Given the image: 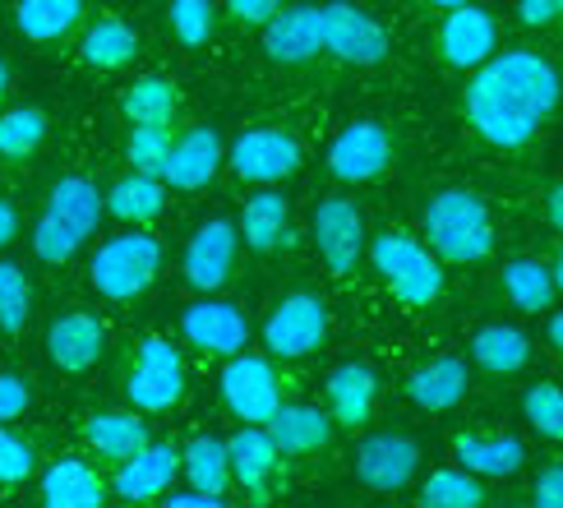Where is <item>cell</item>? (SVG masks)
Segmentation results:
<instances>
[{
    "mask_svg": "<svg viewBox=\"0 0 563 508\" xmlns=\"http://www.w3.org/2000/svg\"><path fill=\"white\" fill-rule=\"evenodd\" d=\"M563 102L559 65L531 46H508L472 69L462 88V115L489 148L518 153L541 134Z\"/></svg>",
    "mask_w": 563,
    "mask_h": 508,
    "instance_id": "cell-1",
    "label": "cell"
},
{
    "mask_svg": "<svg viewBox=\"0 0 563 508\" xmlns=\"http://www.w3.org/2000/svg\"><path fill=\"white\" fill-rule=\"evenodd\" d=\"M107 213V195L88 176H60L33 222V254L42 264H69L84 250V241L98 231Z\"/></svg>",
    "mask_w": 563,
    "mask_h": 508,
    "instance_id": "cell-2",
    "label": "cell"
},
{
    "mask_svg": "<svg viewBox=\"0 0 563 508\" xmlns=\"http://www.w3.org/2000/svg\"><path fill=\"white\" fill-rule=\"evenodd\" d=\"M426 245L443 264H481L495 250V222H489V203L466 190V185H443L430 195L426 213H420Z\"/></svg>",
    "mask_w": 563,
    "mask_h": 508,
    "instance_id": "cell-3",
    "label": "cell"
},
{
    "mask_svg": "<svg viewBox=\"0 0 563 508\" xmlns=\"http://www.w3.org/2000/svg\"><path fill=\"white\" fill-rule=\"evenodd\" d=\"M369 264L379 273V283L393 291V300H402L407 310H430L443 296V259L426 245L407 236V231H379L369 236Z\"/></svg>",
    "mask_w": 563,
    "mask_h": 508,
    "instance_id": "cell-4",
    "label": "cell"
},
{
    "mask_svg": "<svg viewBox=\"0 0 563 508\" xmlns=\"http://www.w3.org/2000/svg\"><path fill=\"white\" fill-rule=\"evenodd\" d=\"M162 273V241L148 236L144 227H130L121 236H107L98 250H92L88 259V283L102 300H115V306H125V300L144 296Z\"/></svg>",
    "mask_w": 563,
    "mask_h": 508,
    "instance_id": "cell-5",
    "label": "cell"
},
{
    "mask_svg": "<svg viewBox=\"0 0 563 508\" xmlns=\"http://www.w3.org/2000/svg\"><path fill=\"white\" fill-rule=\"evenodd\" d=\"M121 388H125V402L139 407L144 416L172 411L180 402V393H185V361H180V352L167 338H144L134 346Z\"/></svg>",
    "mask_w": 563,
    "mask_h": 508,
    "instance_id": "cell-6",
    "label": "cell"
},
{
    "mask_svg": "<svg viewBox=\"0 0 563 508\" xmlns=\"http://www.w3.org/2000/svg\"><path fill=\"white\" fill-rule=\"evenodd\" d=\"M310 236H314V250L323 268L333 277H351L356 264L365 259L369 250V236H365V213L356 199L346 195H323L310 213Z\"/></svg>",
    "mask_w": 563,
    "mask_h": 508,
    "instance_id": "cell-7",
    "label": "cell"
},
{
    "mask_svg": "<svg viewBox=\"0 0 563 508\" xmlns=\"http://www.w3.org/2000/svg\"><path fill=\"white\" fill-rule=\"evenodd\" d=\"M218 393H222V407L236 416L241 426H268L273 411L282 407L277 369L268 356H254V352L227 356L222 375H218Z\"/></svg>",
    "mask_w": 563,
    "mask_h": 508,
    "instance_id": "cell-8",
    "label": "cell"
},
{
    "mask_svg": "<svg viewBox=\"0 0 563 508\" xmlns=\"http://www.w3.org/2000/svg\"><path fill=\"white\" fill-rule=\"evenodd\" d=\"M227 162H231V172H236V180H245V185H277V180H291L300 172L305 148L291 130L254 125V130H241L231 139Z\"/></svg>",
    "mask_w": 563,
    "mask_h": 508,
    "instance_id": "cell-9",
    "label": "cell"
},
{
    "mask_svg": "<svg viewBox=\"0 0 563 508\" xmlns=\"http://www.w3.org/2000/svg\"><path fill=\"white\" fill-rule=\"evenodd\" d=\"M319 33H323V52L338 56L346 65H384L393 42L384 33V23L374 19L369 10L351 5V0H328V5H319Z\"/></svg>",
    "mask_w": 563,
    "mask_h": 508,
    "instance_id": "cell-10",
    "label": "cell"
},
{
    "mask_svg": "<svg viewBox=\"0 0 563 508\" xmlns=\"http://www.w3.org/2000/svg\"><path fill=\"white\" fill-rule=\"evenodd\" d=\"M328 338V306L314 291H287L264 319V352L277 361H300Z\"/></svg>",
    "mask_w": 563,
    "mask_h": 508,
    "instance_id": "cell-11",
    "label": "cell"
},
{
    "mask_svg": "<svg viewBox=\"0 0 563 508\" xmlns=\"http://www.w3.org/2000/svg\"><path fill=\"white\" fill-rule=\"evenodd\" d=\"M420 457H426V449H420L416 434L374 430L356 444V481L369 485V490H379V495H397L416 481Z\"/></svg>",
    "mask_w": 563,
    "mask_h": 508,
    "instance_id": "cell-12",
    "label": "cell"
},
{
    "mask_svg": "<svg viewBox=\"0 0 563 508\" xmlns=\"http://www.w3.org/2000/svg\"><path fill=\"white\" fill-rule=\"evenodd\" d=\"M236 254H241V227L227 218H208L203 227H195V236L180 250V273L195 291L213 296L231 283L236 273Z\"/></svg>",
    "mask_w": 563,
    "mask_h": 508,
    "instance_id": "cell-13",
    "label": "cell"
},
{
    "mask_svg": "<svg viewBox=\"0 0 563 508\" xmlns=\"http://www.w3.org/2000/svg\"><path fill=\"white\" fill-rule=\"evenodd\" d=\"M388 167H393V134L379 121H369V115L342 125L338 139L328 144V172L342 185H369Z\"/></svg>",
    "mask_w": 563,
    "mask_h": 508,
    "instance_id": "cell-14",
    "label": "cell"
},
{
    "mask_svg": "<svg viewBox=\"0 0 563 508\" xmlns=\"http://www.w3.org/2000/svg\"><path fill=\"white\" fill-rule=\"evenodd\" d=\"M434 46H439V60L449 69L472 75L476 65H485L489 56L499 52V23H495V14L481 10L472 0V5H457V10L443 14L439 33H434Z\"/></svg>",
    "mask_w": 563,
    "mask_h": 508,
    "instance_id": "cell-15",
    "label": "cell"
},
{
    "mask_svg": "<svg viewBox=\"0 0 563 508\" xmlns=\"http://www.w3.org/2000/svg\"><path fill=\"white\" fill-rule=\"evenodd\" d=\"M227 453H231V485H241L254 504H268L282 490V449L273 444L268 426H241L227 439Z\"/></svg>",
    "mask_w": 563,
    "mask_h": 508,
    "instance_id": "cell-16",
    "label": "cell"
},
{
    "mask_svg": "<svg viewBox=\"0 0 563 508\" xmlns=\"http://www.w3.org/2000/svg\"><path fill=\"white\" fill-rule=\"evenodd\" d=\"M180 333L190 346H199L203 356H236L250 346V319L241 314V306H231V300H213L203 296L195 300L190 310L180 314Z\"/></svg>",
    "mask_w": 563,
    "mask_h": 508,
    "instance_id": "cell-17",
    "label": "cell"
},
{
    "mask_svg": "<svg viewBox=\"0 0 563 508\" xmlns=\"http://www.w3.org/2000/svg\"><path fill=\"white\" fill-rule=\"evenodd\" d=\"M227 162V144L222 134L213 125H190L185 134L172 139V157H167V172H162V180H167V190H208L213 185V176L222 172Z\"/></svg>",
    "mask_w": 563,
    "mask_h": 508,
    "instance_id": "cell-18",
    "label": "cell"
},
{
    "mask_svg": "<svg viewBox=\"0 0 563 508\" xmlns=\"http://www.w3.org/2000/svg\"><path fill=\"white\" fill-rule=\"evenodd\" d=\"M323 407L338 430H365L379 407V375L365 361H342L323 379Z\"/></svg>",
    "mask_w": 563,
    "mask_h": 508,
    "instance_id": "cell-19",
    "label": "cell"
},
{
    "mask_svg": "<svg viewBox=\"0 0 563 508\" xmlns=\"http://www.w3.org/2000/svg\"><path fill=\"white\" fill-rule=\"evenodd\" d=\"M102 352H107V329L98 314L69 310L46 323V356H52V365L65 369V375H88V369L102 361Z\"/></svg>",
    "mask_w": 563,
    "mask_h": 508,
    "instance_id": "cell-20",
    "label": "cell"
},
{
    "mask_svg": "<svg viewBox=\"0 0 563 508\" xmlns=\"http://www.w3.org/2000/svg\"><path fill=\"white\" fill-rule=\"evenodd\" d=\"M180 476V449L176 444H144L134 457H125L111 476L115 499L125 504H153L176 485Z\"/></svg>",
    "mask_w": 563,
    "mask_h": 508,
    "instance_id": "cell-21",
    "label": "cell"
},
{
    "mask_svg": "<svg viewBox=\"0 0 563 508\" xmlns=\"http://www.w3.org/2000/svg\"><path fill=\"white\" fill-rule=\"evenodd\" d=\"M323 52L319 33V5H282L264 23V56L282 69H296L305 60H314Z\"/></svg>",
    "mask_w": 563,
    "mask_h": 508,
    "instance_id": "cell-22",
    "label": "cell"
},
{
    "mask_svg": "<svg viewBox=\"0 0 563 508\" xmlns=\"http://www.w3.org/2000/svg\"><path fill=\"white\" fill-rule=\"evenodd\" d=\"M333 416L328 407H310V402H282L268 421L273 444L282 449V457H310L333 444Z\"/></svg>",
    "mask_w": 563,
    "mask_h": 508,
    "instance_id": "cell-23",
    "label": "cell"
},
{
    "mask_svg": "<svg viewBox=\"0 0 563 508\" xmlns=\"http://www.w3.org/2000/svg\"><path fill=\"white\" fill-rule=\"evenodd\" d=\"M466 388H472V369L462 356H434L407 375V398L420 411H453L466 398Z\"/></svg>",
    "mask_w": 563,
    "mask_h": 508,
    "instance_id": "cell-24",
    "label": "cell"
},
{
    "mask_svg": "<svg viewBox=\"0 0 563 508\" xmlns=\"http://www.w3.org/2000/svg\"><path fill=\"white\" fill-rule=\"evenodd\" d=\"M37 499L46 508H102L107 504V481L98 467H88L84 457H60L42 472Z\"/></svg>",
    "mask_w": 563,
    "mask_h": 508,
    "instance_id": "cell-25",
    "label": "cell"
},
{
    "mask_svg": "<svg viewBox=\"0 0 563 508\" xmlns=\"http://www.w3.org/2000/svg\"><path fill=\"white\" fill-rule=\"evenodd\" d=\"M84 439H88L92 453L111 462V467H121L125 457H134L144 444H153L148 421H144V411L139 407H130V411H92L84 421Z\"/></svg>",
    "mask_w": 563,
    "mask_h": 508,
    "instance_id": "cell-26",
    "label": "cell"
},
{
    "mask_svg": "<svg viewBox=\"0 0 563 508\" xmlns=\"http://www.w3.org/2000/svg\"><path fill=\"white\" fill-rule=\"evenodd\" d=\"M88 0H14V33L33 46H56L84 23Z\"/></svg>",
    "mask_w": 563,
    "mask_h": 508,
    "instance_id": "cell-27",
    "label": "cell"
},
{
    "mask_svg": "<svg viewBox=\"0 0 563 508\" xmlns=\"http://www.w3.org/2000/svg\"><path fill=\"white\" fill-rule=\"evenodd\" d=\"M453 457H457V467L476 472L481 481H504V476L522 472L527 444L518 434H457Z\"/></svg>",
    "mask_w": 563,
    "mask_h": 508,
    "instance_id": "cell-28",
    "label": "cell"
},
{
    "mask_svg": "<svg viewBox=\"0 0 563 508\" xmlns=\"http://www.w3.org/2000/svg\"><path fill=\"white\" fill-rule=\"evenodd\" d=\"M472 365L481 375L495 379H512L531 365V338L518 329V323H485V329L472 333Z\"/></svg>",
    "mask_w": 563,
    "mask_h": 508,
    "instance_id": "cell-29",
    "label": "cell"
},
{
    "mask_svg": "<svg viewBox=\"0 0 563 508\" xmlns=\"http://www.w3.org/2000/svg\"><path fill=\"white\" fill-rule=\"evenodd\" d=\"M241 241L254 250V254H273L291 241V208L277 190L260 185V195H250L245 208H241Z\"/></svg>",
    "mask_w": 563,
    "mask_h": 508,
    "instance_id": "cell-30",
    "label": "cell"
},
{
    "mask_svg": "<svg viewBox=\"0 0 563 508\" xmlns=\"http://www.w3.org/2000/svg\"><path fill=\"white\" fill-rule=\"evenodd\" d=\"M162 208H167V180L162 176H148V172H134L121 176L107 190V213L125 227H148L162 218Z\"/></svg>",
    "mask_w": 563,
    "mask_h": 508,
    "instance_id": "cell-31",
    "label": "cell"
},
{
    "mask_svg": "<svg viewBox=\"0 0 563 508\" xmlns=\"http://www.w3.org/2000/svg\"><path fill=\"white\" fill-rule=\"evenodd\" d=\"M504 296L512 310L522 314H541V310H554V273H550V259H531V254H518V259L504 264Z\"/></svg>",
    "mask_w": 563,
    "mask_h": 508,
    "instance_id": "cell-32",
    "label": "cell"
},
{
    "mask_svg": "<svg viewBox=\"0 0 563 508\" xmlns=\"http://www.w3.org/2000/svg\"><path fill=\"white\" fill-rule=\"evenodd\" d=\"M134 56H139V33L115 14H102L98 23H88V33L79 42V60L88 69H125Z\"/></svg>",
    "mask_w": 563,
    "mask_h": 508,
    "instance_id": "cell-33",
    "label": "cell"
},
{
    "mask_svg": "<svg viewBox=\"0 0 563 508\" xmlns=\"http://www.w3.org/2000/svg\"><path fill=\"white\" fill-rule=\"evenodd\" d=\"M180 476L195 485L203 495H227L231 485V453H227V439L218 434H195L190 444L180 449Z\"/></svg>",
    "mask_w": 563,
    "mask_h": 508,
    "instance_id": "cell-34",
    "label": "cell"
},
{
    "mask_svg": "<svg viewBox=\"0 0 563 508\" xmlns=\"http://www.w3.org/2000/svg\"><path fill=\"white\" fill-rule=\"evenodd\" d=\"M180 111V88L162 75H144L121 92V115L130 125H172Z\"/></svg>",
    "mask_w": 563,
    "mask_h": 508,
    "instance_id": "cell-35",
    "label": "cell"
},
{
    "mask_svg": "<svg viewBox=\"0 0 563 508\" xmlns=\"http://www.w3.org/2000/svg\"><path fill=\"white\" fill-rule=\"evenodd\" d=\"M489 495H485V485L476 472H466V467H439L430 472L426 481H420V495L416 504H426V508H481Z\"/></svg>",
    "mask_w": 563,
    "mask_h": 508,
    "instance_id": "cell-36",
    "label": "cell"
},
{
    "mask_svg": "<svg viewBox=\"0 0 563 508\" xmlns=\"http://www.w3.org/2000/svg\"><path fill=\"white\" fill-rule=\"evenodd\" d=\"M46 130H52V115L42 107H10L0 111V157L23 162L46 144Z\"/></svg>",
    "mask_w": 563,
    "mask_h": 508,
    "instance_id": "cell-37",
    "label": "cell"
},
{
    "mask_svg": "<svg viewBox=\"0 0 563 508\" xmlns=\"http://www.w3.org/2000/svg\"><path fill=\"white\" fill-rule=\"evenodd\" d=\"M33 319V283L29 273H23L19 264L0 259V333L5 338H19L23 329H29Z\"/></svg>",
    "mask_w": 563,
    "mask_h": 508,
    "instance_id": "cell-38",
    "label": "cell"
},
{
    "mask_svg": "<svg viewBox=\"0 0 563 508\" xmlns=\"http://www.w3.org/2000/svg\"><path fill=\"white\" fill-rule=\"evenodd\" d=\"M167 157H172V130L167 125H130V134H125V162L134 172L162 176V172H167Z\"/></svg>",
    "mask_w": 563,
    "mask_h": 508,
    "instance_id": "cell-39",
    "label": "cell"
},
{
    "mask_svg": "<svg viewBox=\"0 0 563 508\" xmlns=\"http://www.w3.org/2000/svg\"><path fill=\"white\" fill-rule=\"evenodd\" d=\"M167 23L180 46H208L218 33V5L213 0H172Z\"/></svg>",
    "mask_w": 563,
    "mask_h": 508,
    "instance_id": "cell-40",
    "label": "cell"
},
{
    "mask_svg": "<svg viewBox=\"0 0 563 508\" xmlns=\"http://www.w3.org/2000/svg\"><path fill=\"white\" fill-rule=\"evenodd\" d=\"M522 416L541 439L563 444V388L559 384H531L522 393Z\"/></svg>",
    "mask_w": 563,
    "mask_h": 508,
    "instance_id": "cell-41",
    "label": "cell"
},
{
    "mask_svg": "<svg viewBox=\"0 0 563 508\" xmlns=\"http://www.w3.org/2000/svg\"><path fill=\"white\" fill-rule=\"evenodd\" d=\"M37 472V453L23 434H14L10 426H0V485H23Z\"/></svg>",
    "mask_w": 563,
    "mask_h": 508,
    "instance_id": "cell-42",
    "label": "cell"
},
{
    "mask_svg": "<svg viewBox=\"0 0 563 508\" xmlns=\"http://www.w3.org/2000/svg\"><path fill=\"white\" fill-rule=\"evenodd\" d=\"M33 407V388L23 375H0V426H10L19 421L23 411Z\"/></svg>",
    "mask_w": 563,
    "mask_h": 508,
    "instance_id": "cell-43",
    "label": "cell"
},
{
    "mask_svg": "<svg viewBox=\"0 0 563 508\" xmlns=\"http://www.w3.org/2000/svg\"><path fill=\"white\" fill-rule=\"evenodd\" d=\"M531 504H536V508H563V462H550V467L536 472V481H531Z\"/></svg>",
    "mask_w": 563,
    "mask_h": 508,
    "instance_id": "cell-44",
    "label": "cell"
},
{
    "mask_svg": "<svg viewBox=\"0 0 563 508\" xmlns=\"http://www.w3.org/2000/svg\"><path fill=\"white\" fill-rule=\"evenodd\" d=\"M282 10V0H227V14L241 23V29H264V23Z\"/></svg>",
    "mask_w": 563,
    "mask_h": 508,
    "instance_id": "cell-45",
    "label": "cell"
},
{
    "mask_svg": "<svg viewBox=\"0 0 563 508\" xmlns=\"http://www.w3.org/2000/svg\"><path fill=\"white\" fill-rule=\"evenodd\" d=\"M518 19L527 23V29H559L563 0H518Z\"/></svg>",
    "mask_w": 563,
    "mask_h": 508,
    "instance_id": "cell-46",
    "label": "cell"
},
{
    "mask_svg": "<svg viewBox=\"0 0 563 508\" xmlns=\"http://www.w3.org/2000/svg\"><path fill=\"white\" fill-rule=\"evenodd\" d=\"M162 504H172V508H222V499L218 495H203V490H195V485H190V490H167V495H162Z\"/></svg>",
    "mask_w": 563,
    "mask_h": 508,
    "instance_id": "cell-47",
    "label": "cell"
},
{
    "mask_svg": "<svg viewBox=\"0 0 563 508\" xmlns=\"http://www.w3.org/2000/svg\"><path fill=\"white\" fill-rule=\"evenodd\" d=\"M14 236H19V208L10 199H0V250L14 245Z\"/></svg>",
    "mask_w": 563,
    "mask_h": 508,
    "instance_id": "cell-48",
    "label": "cell"
},
{
    "mask_svg": "<svg viewBox=\"0 0 563 508\" xmlns=\"http://www.w3.org/2000/svg\"><path fill=\"white\" fill-rule=\"evenodd\" d=\"M545 222L563 236V180L550 185V195H545Z\"/></svg>",
    "mask_w": 563,
    "mask_h": 508,
    "instance_id": "cell-49",
    "label": "cell"
},
{
    "mask_svg": "<svg viewBox=\"0 0 563 508\" xmlns=\"http://www.w3.org/2000/svg\"><path fill=\"white\" fill-rule=\"evenodd\" d=\"M545 342H550L554 352L563 356V310H554V314H550V323H545Z\"/></svg>",
    "mask_w": 563,
    "mask_h": 508,
    "instance_id": "cell-50",
    "label": "cell"
},
{
    "mask_svg": "<svg viewBox=\"0 0 563 508\" xmlns=\"http://www.w3.org/2000/svg\"><path fill=\"white\" fill-rule=\"evenodd\" d=\"M550 273H554V287H559V296H563V241H559L554 259H550Z\"/></svg>",
    "mask_w": 563,
    "mask_h": 508,
    "instance_id": "cell-51",
    "label": "cell"
},
{
    "mask_svg": "<svg viewBox=\"0 0 563 508\" xmlns=\"http://www.w3.org/2000/svg\"><path fill=\"white\" fill-rule=\"evenodd\" d=\"M426 5H434V10H457V5H472V0H426Z\"/></svg>",
    "mask_w": 563,
    "mask_h": 508,
    "instance_id": "cell-52",
    "label": "cell"
},
{
    "mask_svg": "<svg viewBox=\"0 0 563 508\" xmlns=\"http://www.w3.org/2000/svg\"><path fill=\"white\" fill-rule=\"evenodd\" d=\"M5 92H10V65L0 60V98H5Z\"/></svg>",
    "mask_w": 563,
    "mask_h": 508,
    "instance_id": "cell-53",
    "label": "cell"
}]
</instances>
